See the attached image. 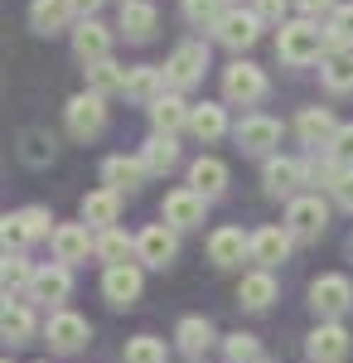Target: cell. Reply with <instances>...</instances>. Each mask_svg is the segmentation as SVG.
Returning a JSON list of instances; mask_svg holds the SVG:
<instances>
[{"label": "cell", "mask_w": 353, "mask_h": 363, "mask_svg": "<svg viewBox=\"0 0 353 363\" xmlns=\"http://www.w3.org/2000/svg\"><path fill=\"white\" fill-rule=\"evenodd\" d=\"M276 54L291 68H305V63L325 58V25H315V20H286V25L276 29Z\"/></svg>", "instance_id": "cell-1"}, {"label": "cell", "mask_w": 353, "mask_h": 363, "mask_svg": "<svg viewBox=\"0 0 353 363\" xmlns=\"http://www.w3.org/2000/svg\"><path fill=\"white\" fill-rule=\"evenodd\" d=\"M267 92H271V83H267V73H262L257 63L232 58V63L223 68V97H228V102H237V107H257Z\"/></svg>", "instance_id": "cell-2"}, {"label": "cell", "mask_w": 353, "mask_h": 363, "mask_svg": "<svg viewBox=\"0 0 353 363\" xmlns=\"http://www.w3.org/2000/svg\"><path fill=\"white\" fill-rule=\"evenodd\" d=\"M232 140H237L242 155H262V160H271L276 145H281V121L267 116V112H252V116H242V121L232 126Z\"/></svg>", "instance_id": "cell-3"}, {"label": "cell", "mask_w": 353, "mask_h": 363, "mask_svg": "<svg viewBox=\"0 0 353 363\" xmlns=\"http://www.w3.org/2000/svg\"><path fill=\"white\" fill-rule=\"evenodd\" d=\"M310 310H315L320 320H344V315L353 310V281L339 277V272L315 277L310 281Z\"/></svg>", "instance_id": "cell-4"}, {"label": "cell", "mask_w": 353, "mask_h": 363, "mask_svg": "<svg viewBox=\"0 0 353 363\" xmlns=\"http://www.w3.org/2000/svg\"><path fill=\"white\" fill-rule=\"evenodd\" d=\"M63 121H68V136H73V140L102 136V126H107V97H97V92H78V97H68Z\"/></svg>", "instance_id": "cell-5"}, {"label": "cell", "mask_w": 353, "mask_h": 363, "mask_svg": "<svg viewBox=\"0 0 353 363\" xmlns=\"http://www.w3.org/2000/svg\"><path fill=\"white\" fill-rule=\"evenodd\" d=\"M73 296V267H63V262H49V267H39L34 272V286H29V306H49V315L54 310H63V301Z\"/></svg>", "instance_id": "cell-6"}, {"label": "cell", "mask_w": 353, "mask_h": 363, "mask_svg": "<svg viewBox=\"0 0 353 363\" xmlns=\"http://www.w3.org/2000/svg\"><path fill=\"white\" fill-rule=\"evenodd\" d=\"M208 73V44H179L169 63H164V78H169V92H189V87L203 83Z\"/></svg>", "instance_id": "cell-7"}, {"label": "cell", "mask_w": 353, "mask_h": 363, "mask_svg": "<svg viewBox=\"0 0 353 363\" xmlns=\"http://www.w3.org/2000/svg\"><path fill=\"white\" fill-rule=\"evenodd\" d=\"M286 228H291V238H300V242H315L329 228V203L320 194L291 199V203H286Z\"/></svg>", "instance_id": "cell-8"}, {"label": "cell", "mask_w": 353, "mask_h": 363, "mask_svg": "<svg viewBox=\"0 0 353 363\" xmlns=\"http://www.w3.org/2000/svg\"><path fill=\"white\" fill-rule=\"evenodd\" d=\"M305 354H310V363H344L353 354V335L339 320H320L305 339Z\"/></svg>", "instance_id": "cell-9"}, {"label": "cell", "mask_w": 353, "mask_h": 363, "mask_svg": "<svg viewBox=\"0 0 353 363\" xmlns=\"http://www.w3.org/2000/svg\"><path fill=\"white\" fill-rule=\"evenodd\" d=\"M203 213H208V199L198 194V189H169L164 194V203H160V223H169L174 233H189V228H198L203 223Z\"/></svg>", "instance_id": "cell-10"}, {"label": "cell", "mask_w": 353, "mask_h": 363, "mask_svg": "<svg viewBox=\"0 0 353 363\" xmlns=\"http://www.w3.org/2000/svg\"><path fill=\"white\" fill-rule=\"evenodd\" d=\"M174 257H179V233H174L169 223H150L136 238V262H145L150 272H164Z\"/></svg>", "instance_id": "cell-11"}, {"label": "cell", "mask_w": 353, "mask_h": 363, "mask_svg": "<svg viewBox=\"0 0 353 363\" xmlns=\"http://www.w3.org/2000/svg\"><path fill=\"white\" fill-rule=\"evenodd\" d=\"M300 184H305V165H300L296 155H271L267 165H262V189L271 199H300Z\"/></svg>", "instance_id": "cell-12"}, {"label": "cell", "mask_w": 353, "mask_h": 363, "mask_svg": "<svg viewBox=\"0 0 353 363\" xmlns=\"http://www.w3.org/2000/svg\"><path fill=\"white\" fill-rule=\"evenodd\" d=\"M44 339H49L54 354H78L82 344L92 339V325H87L82 315H73V310H54L49 325H44Z\"/></svg>", "instance_id": "cell-13"}, {"label": "cell", "mask_w": 353, "mask_h": 363, "mask_svg": "<svg viewBox=\"0 0 353 363\" xmlns=\"http://www.w3.org/2000/svg\"><path fill=\"white\" fill-rule=\"evenodd\" d=\"M213 39L223 44V49H232V54L252 49V44L262 39V20H257V10H228V15L213 25Z\"/></svg>", "instance_id": "cell-14"}, {"label": "cell", "mask_w": 353, "mask_h": 363, "mask_svg": "<svg viewBox=\"0 0 353 363\" xmlns=\"http://www.w3.org/2000/svg\"><path fill=\"white\" fill-rule=\"evenodd\" d=\"M49 242H54V262H63V267H78L87 257H97V238L87 223H58Z\"/></svg>", "instance_id": "cell-15"}, {"label": "cell", "mask_w": 353, "mask_h": 363, "mask_svg": "<svg viewBox=\"0 0 353 363\" xmlns=\"http://www.w3.org/2000/svg\"><path fill=\"white\" fill-rule=\"evenodd\" d=\"M140 286H145V277H140L136 262H126V267H107V272H102V296H107L111 310H131L140 301Z\"/></svg>", "instance_id": "cell-16"}, {"label": "cell", "mask_w": 353, "mask_h": 363, "mask_svg": "<svg viewBox=\"0 0 353 363\" xmlns=\"http://www.w3.org/2000/svg\"><path fill=\"white\" fill-rule=\"evenodd\" d=\"M208 262L223 267V272L252 262V233H242V228H218L213 238H208Z\"/></svg>", "instance_id": "cell-17"}, {"label": "cell", "mask_w": 353, "mask_h": 363, "mask_svg": "<svg viewBox=\"0 0 353 363\" xmlns=\"http://www.w3.org/2000/svg\"><path fill=\"white\" fill-rule=\"evenodd\" d=\"M145 179H150V169H145L140 155H107L102 160V184L116 189V194H136Z\"/></svg>", "instance_id": "cell-18"}, {"label": "cell", "mask_w": 353, "mask_h": 363, "mask_svg": "<svg viewBox=\"0 0 353 363\" xmlns=\"http://www.w3.org/2000/svg\"><path fill=\"white\" fill-rule=\"evenodd\" d=\"M73 58L87 63V68L111 58V29L102 20H78V29H73Z\"/></svg>", "instance_id": "cell-19"}, {"label": "cell", "mask_w": 353, "mask_h": 363, "mask_svg": "<svg viewBox=\"0 0 353 363\" xmlns=\"http://www.w3.org/2000/svg\"><path fill=\"white\" fill-rule=\"evenodd\" d=\"M291 242H296V238H291V228H286V223H281V228H276V223L257 228V233H252V262L271 272L276 262H286V257H291Z\"/></svg>", "instance_id": "cell-20"}, {"label": "cell", "mask_w": 353, "mask_h": 363, "mask_svg": "<svg viewBox=\"0 0 353 363\" xmlns=\"http://www.w3.org/2000/svg\"><path fill=\"white\" fill-rule=\"evenodd\" d=\"M334 131H339V121H334V112H329V107H300V116H296L300 145H310V150H329Z\"/></svg>", "instance_id": "cell-21"}, {"label": "cell", "mask_w": 353, "mask_h": 363, "mask_svg": "<svg viewBox=\"0 0 353 363\" xmlns=\"http://www.w3.org/2000/svg\"><path fill=\"white\" fill-rule=\"evenodd\" d=\"M82 223L87 228H97V233H107V228H116V218H121V194L116 189H92V194H82Z\"/></svg>", "instance_id": "cell-22"}, {"label": "cell", "mask_w": 353, "mask_h": 363, "mask_svg": "<svg viewBox=\"0 0 353 363\" xmlns=\"http://www.w3.org/2000/svg\"><path fill=\"white\" fill-rule=\"evenodd\" d=\"M174 344H179L189 359H203V354H208V349L218 344L213 320H203V315H184V320L174 325Z\"/></svg>", "instance_id": "cell-23"}, {"label": "cell", "mask_w": 353, "mask_h": 363, "mask_svg": "<svg viewBox=\"0 0 353 363\" xmlns=\"http://www.w3.org/2000/svg\"><path fill=\"white\" fill-rule=\"evenodd\" d=\"M164 92H169V78H164V68H150V63H140V68H131V78H126V97L131 102H140L145 112L160 102Z\"/></svg>", "instance_id": "cell-24"}, {"label": "cell", "mask_w": 353, "mask_h": 363, "mask_svg": "<svg viewBox=\"0 0 353 363\" xmlns=\"http://www.w3.org/2000/svg\"><path fill=\"white\" fill-rule=\"evenodd\" d=\"M155 25H160V10H155L150 0H126V5H121V20H116V29H121L131 44H145V39L155 34Z\"/></svg>", "instance_id": "cell-25"}, {"label": "cell", "mask_w": 353, "mask_h": 363, "mask_svg": "<svg viewBox=\"0 0 353 363\" xmlns=\"http://www.w3.org/2000/svg\"><path fill=\"white\" fill-rule=\"evenodd\" d=\"M189 116H194V107L179 92H164L160 102L150 107V126H155V136H179V131L189 126Z\"/></svg>", "instance_id": "cell-26"}, {"label": "cell", "mask_w": 353, "mask_h": 363, "mask_svg": "<svg viewBox=\"0 0 353 363\" xmlns=\"http://www.w3.org/2000/svg\"><path fill=\"white\" fill-rule=\"evenodd\" d=\"M276 277L267 272V267H257V272H247L242 281H237V306L242 310H271V301H276Z\"/></svg>", "instance_id": "cell-27"}, {"label": "cell", "mask_w": 353, "mask_h": 363, "mask_svg": "<svg viewBox=\"0 0 353 363\" xmlns=\"http://www.w3.org/2000/svg\"><path fill=\"white\" fill-rule=\"evenodd\" d=\"M189 189H198L203 199H218L228 189V165H223L218 155H198L189 165Z\"/></svg>", "instance_id": "cell-28"}, {"label": "cell", "mask_w": 353, "mask_h": 363, "mask_svg": "<svg viewBox=\"0 0 353 363\" xmlns=\"http://www.w3.org/2000/svg\"><path fill=\"white\" fill-rule=\"evenodd\" d=\"M68 20H73L68 0H29V29L34 34H58V29H68Z\"/></svg>", "instance_id": "cell-29"}, {"label": "cell", "mask_w": 353, "mask_h": 363, "mask_svg": "<svg viewBox=\"0 0 353 363\" xmlns=\"http://www.w3.org/2000/svg\"><path fill=\"white\" fill-rule=\"evenodd\" d=\"M353 49V0H339V10L325 25V58L329 54H349Z\"/></svg>", "instance_id": "cell-30"}, {"label": "cell", "mask_w": 353, "mask_h": 363, "mask_svg": "<svg viewBox=\"0 0 353 363\" xmlns=\"http://www.w3.org/2000/svg\"><path fill=\"white\" fill-rule=\"evenodd\" d=\"M0 335H5V344H29L34 339V310H29V301H5Z\"/></svg>", "instance_id": "cell-31"}, {"label": "cell", "mask_w": 353, "mask_h": 363, "mask_svg": "<svg viewBox=\"0 0 353 363\" xmlns=\"http://www.w3.org/2000/svg\"><path fill=\"white\" fill-rule=\"evenodd\" d=\"M126 78H131V68H121L116 58H102V63H92V68H87V92H97V97L126 92Z\"/></svg>", "instance_id": "cell-32"}, {"label": "cell", "mask_w": 353, "mask_h": 363, "mask_svg": "<svg viewBox=\"0 0 353 363\" xmlns=\"http://www.w3.org/2000/svg\"><path fill=\"white\" fill-rule=\"evenodd\" d=\"M189 131L203 140V145L218 140V136H228V112H223V102H198L194 116H189Z\"/></svg>", "instance_id": "cell-33"}, {"label": "cell", "mask_w": 353, "mask_h": 363, "mask_svg": "<svg viewBox=\"0 0 353 363\" xmlns=\"http://www.w3.org/2000/svg\"><path fill=\"white\" fill-rule=\"evenodd\" d=\"M140 160H145L150 174H169V169L179 165V140L174 136H150L140 145Z\"/></svg>", "instance_id": "cell-34"}, {"label": "cell", "mask_w": 353, "mask_h": 363, "mask_svg": "<svg viewBox=\"0 0 353 363\" xmlns=\"http://www.w3.org/2000/svg\"><path fill=\"white\" fill-rule=\"evenodd\" d=\"M131 257H136V238H126L121 228L97 233V262H107V267H126Z\"/></svg>", "instance_id": "cell-35"}, {"label": "cell", "mask_w": 353, "mask_h": 363, "mask_svg": "<svg viewBox=\"0 0 353 363\" xmlns=\"http://www.w3.org/2000/svg\"><path fill=\"white\" fill-rule=\"evenodd\" d=\"M34 272H39V267H29L25 252H20V257H5V267H0V281H5V301H20V296H29V286H34Z\"/></svg>", "instance_id": "cell-36"}, {"label": "cell", "mask_w": 353, "mask_h": 363, "mask_svg": "<svg viewBox=\"0 0 353 363\" xmlns=\"http://www.w3.org/2000/svg\"><path fill=\"white\" fill-rule=\"evenodd\" d=\"M320 83H325L329 92H353V58L349 54H329L325 63H320Z\"/></svg>", "instance_id": "cell-37"}, {"label": "cell", "mask_w": 353, "mask_h": 363, "mask_svg": "<svg viewBox=\"0 0 353 363\" xmlns=\"http://www.w3.org/2000/svg\"><path fill=\"white\" fill-rule=\"evenodd\" d=\"M121 359H126V363H164L169 354H164V339H155V335H136V339H126Z\"/></svg>", "instance_id": "cell-38"}, {"label": "cell", "mask_w": 353, "mask_h": 363, "mask_svg": "<svg viewBox=\"0 0 353 363\" xmlns=\"http://www.w3.org/2000/svg\"><path fill=\"white\" fill-rule=\"evenodd\" d=\"M223 354H228V363H262V344H257V335H228L223 339Z\"/></svg>", "instance_id": "cell-39"}, {"label": "cell", "mask_w": 353, "mask_h": 363, "mask_svg": "<svg viewBox=\"0 0 353 363\" xmlns=\"http://www.w3.org/2000/svg\"><path fill=\"white\" fill-rule=\"evenodd\" d=\"M223 15H228V5H223V0H184V20L198 25V29H213Z\"/></svg>", "instance_id": "cell-40"}, {"label": "cell", "mask_w": 353, "mask_h": 363, "mask_svg": "<svg viewBox=\"0 0 353 363\" xmlns=\"http://www.w3.org/2000/svg\"><path fill=\"white\" fill-rule=\"evenodd\" d=\"M20 223H25L29 242H39V238H54V213H49V208H39V203L20 208Z\"/></svg>", "instance_id": "cell-41"}, {"label": "cell", "mask_w": 353, "mask_h": 363, "mask_svg": "<svg viewBox=\"0 0 353 363\" xmlns=\"http://www.w3.org/2000/svg\"><path fill=\"white\" fill-rule=\"evenodd\" d=\"M25 165H49L54 160V136H44V131H29L25 136Z\"/></svg>", "instance_id": "cell-42"}, {"label": "cell", "mask_w": 353, "mask_h": 363, "mask_svg": "<svg viewBox=\"0 0 353 363\" xmlns=\"http://www.w3.org/2000/svg\"><path fill=\"white\" fill-rule=\"evenodd\" d=\"M0 238H5V257H20V252L29 247V233H25V223H20V213H5Z\"/></svg>", "instance_id": "cell-43"}, {"label": "cell", "mask_w": 353, "mask_h": 363, "mask_svg": "<svg viewBox=\"0 0 353 363\" xmlns=\"http://www.w3.org/2000/svg\"><path fill=\"white\" fill-rule=\"evenodd\" d=\"M329 155H334V160H339L344 169H353V121L334 131V140H329Z\"/></svg>", "instance_id": "cell-44"}, {"label": "cell", "mask_w": 353, "mask_h": 363, "mask_svg": "<svg viewBox=\"0 0 353 363\" xmlns=\"http://www.w3.org/2000/svg\"><path fill=\"white\" fill-rule=\"evenodd\" d=\"M252 10H257V20H262V25H286L291 0H252Z\"/></svg>", "instance_id": "cell-45"}, {"label": "cell", "mask_w": 353, "mask_h": 363, "mask_svg": "<svg viewBox=\"0 0 353 363\" xmlns=\"http://www.w3.org/2000/svg\"><path fill=\"white\" fill-rule=\"evenodd\" d=\"M296 10H300V20H325V15H334L339 10V0H296Z\"/></svg>", "instance_id": "cell-46"}, {"label": "cell", "mask_w": 353, "mask_h": 363, "mask_svg": "<svg viewBox=\"0 0 353 363\" xmlns=\"http://www.w3.org/2000/svg\"><path fill=\"white\" fill-rule=\"evenodd\" d=\"M329 194H334L339 208H349V213H353V169H344V174L334 179V189H329Z\"/></svg>", "instance_id": "cell-47"}, {"label": "cell", "mask_w": 353, "mask_h": 363, "mask_svg": "<svg viewBox=\"0 0 353 363\" xmlns=\"http://www.w3.org/2000/svg\"><path fill=\"white\" fill-rule=\"evenodd\" d=\"M68 5H73L78 20H97V10H102V0H68Z\"/></svg>", "instance_id": "cell-48"}, {"label": "cell", "mask_w": 353, "mask_h": 363, "mask_svg": "<svg viewBox=\"0 0 353 363\" xmlns=\"http://www.w3.org/2000/svg\"><path fill=\"white\" fill-rule=\"evenodd\" d=\"M189 363H203V359H189Z\"/></svg>", "instance_id": "cell-49"}, {"label": "cell", "mask_w": 353, "mask_h": 363, "mask_svg": "<svg viewBox=\"0 0 353 363\" xmlns=\"http://www.w3.org/2000/svg\"><path fill=\"white\" fill-rule=\"evenodd\" d=\"M39 363H49V359H39Z\"/></svg>", "instance_id": "cell-50"}, {"label": "cell", "mask_w": 353, "mask_h": 363, "mask_svg": "<svg viewBox=\"0 0 353 363\" xmlns=\"http://www.w3.org/2000/svg\"><path fill=\"white\" fill-rule=\"evenodd\" d=\"M121 5H126V0H121Z\"/></svg>", "instance_id": "cell-51"}, {"label": "cell", "mask_w": 353, "mask_h": 363, "mask_svg": "<svg viewBox=\"0 0 353 363\" xmlns=\"http://www.w3.org/2000/svg\"><path fill=\"white\" fill-rule=\"evenodd\" d=\"M5 363H10V359H5Z\"/></svg>", "instance_id": "cell-52"}, {"label": "cell", "mask_w": 353, "mask_h": 363, "mask_svg": "<svg viewBox=\"0 0 353 363\" xmlns=\"http://www.w3.org/2000/svg\"><path fill=\"white\" fill-rule=\"evenodd\" d=\"M262 363H267V359H262Z\"/></svg>", "instance_id": "cell-53"}, {"label": "cell", "mask_w": 353, "mask_h": 363, "mask_svg": "<svg viewBox=\"0 0 353 363\" xmlns=\"http://www.w3.org/2000/svg\"><path fill=\"white\" fill-rule=\"evenodd\" d=\"M349 247H353V242H349Z\"/></svg>", "instance_id": "cell-54"}]
</instances>
